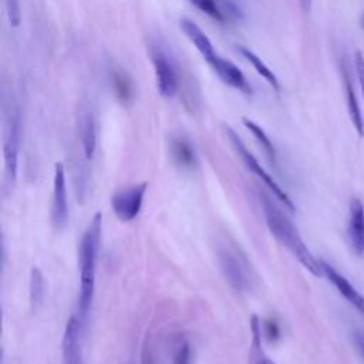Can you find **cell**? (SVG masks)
Returning a JSON list of instances; mask_svg holds the SVG:
<instances>
[{"label":"cell","mask_w":364,"mask_h":364,"mask_svg":"<svg viewBox=\"0 0 364 364\" xmlns=\"http://www.w3.org/2000/svg\"><path fill=\"white\" fill-rule=\"evenodd\" d=\"M210 65V68L213 70V73L222 80V82H225L226 85L235 88L236 91H240L246 95L252 94V87L247 82L246 77L243 75V73L239 70V67L236 64H233L229 60H225L219 55H216L210 63H208Z\"/></svg>","instance_id":"cell-9"},{"label":"cell","mask_w":364,"mask_h":364,"mask_svg":"<svg viewBox=\"0 0 364 364\" xmlns=\"http://www.w3.org/2000/svg\"><path fill=\"white\" fill-rule=\"evenodd\" d=\"M344 78V91H346V104H347V111L351 119V124L357 132V135L360 138L364 136V119H363V114L358 105V100L354 91V87L348 78V75L344 73L343 75Z\"/></svg>","instance_id":"cell-15"},{"label":"cell","mask_w":364,"mask_h":364,"mask_svg":"<svg viewBox=\"0 0 364 364\" xmlns=\"http://www.w3.org/2000/svg\"><path fill=\"white\" fill-rule=\"evenodd\" d=\"M218 262L223 276L236 291H245L250 287V269L237 249L232 246H220L218 249Z\"/></svg>","instance_id":"cell-4"},{"label":"cell","mask_w":364,"mask_h":364,"mask_svg":"<svg viewBox=\"0 0 364 364\" xmlns=\"http://www.w3.org/2000/svg\"><path fill=\"white\" fill-rule=\"evenodd\" d=\"M146 189H148V183L141 182V183L122 188L115 193H112L109 202H111V209L114 215L121 222L134 220L141 212Z\"/></svg>","instance_id":"cell-6"},{"label":"cell","mask_w":364,"mask_h":364,"mask_svg":"<svg viewBox=\"0 0 364 364\" xmlns=\"http://www.w3.org/2000/svg\"><path fill=\"white\" fill-rule=\"evenodd\" d=\"M196 9L208 14L209 17L218 20V21H225V16L222 11V6L219 4L218 0H189Z\"/></svg>","instance_id":"cell-22"},{"label":"cell","mask_w":364,"mask_h":364,"mask_svg":"<svg viewBox=\"0 0 364 364\" xmlns=\"http://www.w3.org/2000/svg\"><path fill=\"white\" fill-rule=\"evenodd\" d=\"M262 333L266 336L267 340L273 341V340H277L279 336H280V328L279 326L276 324V321L273 320H264L263 324H262Z\"/></svg>","instance_id":"cell-26"},{"label":"cell","mask_w":364,"mask_h":364,"mask_svg":"<svg viewBox=\"0 0 364 364\" xmlns=\"http://www.w3.org/2000/svg\"><path fill=\"white\" fill-rule=\"evenodd\" d=\"M80 138L87 159H91L97 149V127L91 112H84L80 119Z\"/></svg>","instance_id":"cell-16"},{"label":"cell","mask_w":364,"mask_h":364,"mask_svg":"<svg viewBox=\"0 0 364 364\" xmlns=\"http://www.w3.org/2000/svg\"><path fill=\"white\" fill-rule=\"evenodd\" d=\"M81 321L71 316L63 336V364H84L81 354Z\"/></svg>","instance_id":"cell-12"},{"label":"cell","mask_w":364,"mask_h":364,"mask_svg":"<svg viewBox=\"0 0 364 364\" xmlns=\"http://www.w3.org/2000/svg\"><path fill=\"white\" fill-rule=\"evenodd\" d=\"M311 1H313V0H300L301 9H303L304 11H309V10H310V7H311Z\"/></svg>","instance_id":"cell-28"},{"label":"cell","mask_w":364,"mask_h":364,"mask_svg":"<svg viewBox=\"0 0 364 364\" xmlns=\"http://www.w3.org/2000/svg\"><path fill=\"white\" fill-rule=\"evenodd\" d=\"M18 148H20V115L11 111L6 119L4 138H3V159L6 183L9 188L16 185L17 166H18Z\"/></svg>","instance_id":"cell-5"},{"label":"cell","mask_w":364,"mask_h":364,"mask_svg":"<svg viewBox=\"0 0 364 364\" xmlns=\"http://www.w3.org/2000/svg\"><path fill=\"white\" fill-rule=\"evenodd\" d=\"M237 51L242 54V57L245 60H247L253 68L256 70V73L276 91L280 90V84H279V80L276 77V74L264 64V61H262V58L259 55H256L252 50L246 48V47H237Z\"/></svg>","instance_id":"cell-18"},{"label":"cell","mask_w":364,"mask_h":364,"mask_svg":"<svg viewBox=\"0 0 364 364\" xmlns=\"http://www.w3.org/2000/svg\"><path fill=\"white\" fill-rule=\"evenodd\" d=\"M112 85H114L117 97L122 102H127L131 95V84H129V80L125 77V74L118 73V71L112 74Z\"/></svg>","instance_id":"cell-23"},{"label":"cell","mask_w":364,"mask_h":364,"mask_svg":"<svg viewBox=\"0 0 364 364\" xmlns=\"http://www.w3.org/2000/svg\"><path fill=\"white\" fill-rule=\"evenodd\" d=\"M354 64H355L357 78L360 82V90H361L363 100H364V55H363V51L358 48L354 51Z\"/></svg>","instance_id":"cell-25"},{"label":"cell","mask_w":364,"mask_h":364,"mask_svg":"<svg viewBox=\"0 0 364 364\" xmlns=\"http://www.w3.org/2000/svg\"><path fill=\"white\" fill-rule=\"evenodd\" d=\"M152 63L158 92L165 98L173 97L178 90V75L172 61L162 50H154Z\"/></svg>","instance_id":"cell-8"},{"label":"cell","mask_w":364,"mask_h":364,"mask_svg":"<svg viewBox=\"0 0 364 364\" xmlns=\"http://www.w3.org/2000/svg\"><path fill=\"white\" fill-rule=\"evenodd\" d=\"M225 131H226V135H228V138H229V141H230L233 149H235L236 154L240 156V159H242V162L246 165V168H247L249 171H252L257 178H260V179L264 182V185H266V186L272 191V193L284 205V208H287V209H290V210H294L296 206H294L293 200L290 199V196H289V195L283 191V188L273 179V176L259 164V161L256 159V156L247 149V146L245 145V142L242 141V138L236 134V131L232 129L230 127H226Z\"/></svg>","instance_id":"cell-3"},{"label":"cell","mask_w":364,"mask_h":364,"mask_svg":"<svg viewBox=\"0 0 364 364\" xmlns=\"http://www.w3.org/2000/svg\"><path fill=\"white\" fill-rule=\"evenodd\" d=\"M44 293H46L44 276L37 266H33L30 270V283H28V294H30V303L33 309L41 304L44 299Z\"/></svg>","instance_id":"cell-20"},{"label":"cell","mask_w":364,"mask_h":364,"mask_svg":"<svg viewBox=\"0 0 364 364\" xmlns=\"http://www.w3.org/2000/svg\"><path fill=\"white\" fill-rule=\"evenodd\" d=\"M243 125L246 127V129H249L252 132V135L255 136V139L259 142V145L262 146V149L264 151L267 159L274 165L276 164V149L273 146V142L270 141V138L267 136V134L263 131V128L260 125H257L255 121L249 119V118H243Z\"/></svg>","instance_id":"cell-19"},{"label":"cell","mask_w":364,"mask_h":364,"mask_svg":"<svg viewBox=\"0 0 364 364\" xmlns=\"http://www.w3.org/2000/svg\"><path fill=\"white\" fill-rule=\"evenodd\" d=\"M355 338H357L358 348L361 350V353H363V355H364V336H363V334H357V336H355Z\"/></svg>","instance_id":"cell-27"},{"label":"cell","mask_w":364,"mask_h":364,"mask_svg":"<svg viewBox=\"0 0 364 364\" xmlns=\"http://www.w3.org/2000/svg\"><path fill=\"white\" fill-rule=\"evenodd\" d=\"M102 232V215L97 212L90 220L78 243V267H80V296L78 311L80 317L85 318L94 299L97 259Z\"/></svg>","instance_id":"cell-1"},{"label":"cell","mask_w":364,"mask_h":364,"mask_svg":"<svg viewBox=\"0 0 364 364\" xmlns=\"http://www.w3.org/2000/svg\"><path fill=\"white\" fill-rule=\"evenodd\" d=\"M250 333H252V343L249 348V364H276L270 357L264 353L262 347V324L257 316H252L250 318Z\"/></svg>","instance_id":"cell-14"},{"label":"cell","mask_w":364,"mask_h":364,"mask_svg":"<svg viewBox=\"0 0 364 364\" xmlns=\"http://www.w3.org/2000/svg\"><path fill=\"white\" fill-rule=\"evenodd\" d=\"M6 10L11 27H18L21 21V11L18 0H6Z\"/></svg>","instance_id":"cell-24"},{"label":"cell","mask_w":364,"mask_h":364,"mask_svg":"<svg viewBox=\"0 0 364 364\" xmlns=\"http://www.w3.org/2000/svg\"><path fill=\"white\" fill-rule=\"evenodd\" d=\"M51 220L57 230L63 229L68 220V203H67V185L65 169L63 162L54 165L53 178V203H51Z\"/></svg>","instance_id":"cell-7"},{"label":"cell","mask_w":364,"mask_h":364,"mask_svg":"<svg viewBox=\"0 0 364 364\" xmlns=\"http://www.w3.org/2000/svg\"><path fill=\"white\" fill-rule=\"evenodd\" d=\"M172 364H192V353L188 340L182 336L172 338Z\"/></svg>","instance_id":"cell-21"},{"label":"cell","mask_w":364,"mask_h":364,"mask_svg":"<svg viewBox=\"0 0 364 364\" xmlns=\"http://www.w3.org/2000/svg\"><path fill=\"white\" fill-rule=\"evenodd\" d=\"M323 276L328 279L330 283L338 290V293L361 314L364 316V296L358 293V290L344 277L341 276L333 266H330L327 262L320 260Z\"/></svg>","instance_id":"cell-10"},{"label":"cell","mask_w":364,"mask_h":364,"mask_svg":"<svg viewBox=\"0 0 364 364\" xmlns=\"http://www.w3.org/2000/svg\"><path fill=\"white\" fill-rule=\"evenodd\" d=\"M360 26H361V28L364 30V13H363L361 17H360Z\"/></svg>","instance_id":"cell-29"},{"label":"cell","mask_w":364,"mask_h":364,"mask_svg":"<svg viewBox=\"0 0 364 364\" xmlns=\"http://www.w3.org/2000/svg\"><path fill=\"white\" fill-rule=\"evenodd\" d=\"M347 235L355 255L364 256V205L358 198L350 200Z\"/></svg>","instance_id":"cell-11"},{"label":"cell","mask_w":364,"mask_h":364,"mask_svg":"<svg viewBox=\"0 0 364 364\" xmlns=\"http://www.w3.org/2000/svg\"><path fill=\"white\" fill-rule=\"evenodd\" d=\"M171 152L175 164L182 169H193L196 166V155L185 138H173L171 144Z\"/></svg>","instance_id":"cell-17"},{"label":"cell","mask_w":364,"mask_h":364,"mask_svg":"<svg viewBox=\"0 0 364 364\" xmlns=\"http://www.w3.org/2000/svg\"><path fill=\"white\" fill-rule=\"evenodd\" d=\"M262 206L266 225L272 235L276 237V240L280 242L311 274L317 277L323 276L320 260L314 257V255L301 239L299 230L280 210V208L266 195H262Z\"/></svg>","instance_id":"cell-2"},{"label":"cell","mask_w":364,"mask_h":364,"mask_svg":"<svg viewBox=\"0 0 364 364\" xmlns=\"http://www.w3.org/2000/svg\"><path fill=\"white\" fill-rule=\"evenodd\" d=\"M179 27L206 63H210L218 55L213 50L212 41L195 21H192L191 18H181Z\"/></svg>","instance_id":"cell-13"}]
</instances>
